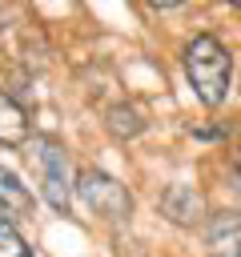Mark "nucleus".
<instances>
[{"mask_svg":"<svg viewBox=\"0 0 241 257\" xmlns=\"http://www.w3.org/2000/svg\"><path fill=\"white\" fill-rule=\"evenodd\" d=\"M181 60H185V76H189L197 100H201L205 108L225 104L229 84H233V52H229L217 36L201 32V36H193V40L185 44Z\"/></svg>","mask_w":241,"mask_h":257,"instance_id":"nucleus-1","label":"nucleus"},{"mask_svg":"<svg viewBox=\"0 0 241 257\" xmlns=\"http://www.w3.org/2000/svg\"><path fill=\"white\" fill-rule=\"evenodd\" d=\"M76 197L84 201L88 213H96V217H104V221H125V217L133 213L129 189H125L116 177L100 173V169H80V173H76Z\"/></svg>","mask_w":241,"mask_h":257,"instance_id":"nucleus-3","label":"nucleus"},{"mask_svg":"<svg viewBox=\"0 0 241 257\" xmlns=\"http://www.w3.org/2000/svg\"><path fill=\"white\" fill-rule=\"evenodd\" d=\"M205 253L209 257H241V213L221 209L205 221Z\"/></svg>","mask_w":241,"mask_h":257,"instance_id":"nucleus-4","label":"nucleus"},{"mask_svg":"<svg viewBox=\"0 0 241 257\" xmlns=\"http://www.w3.org/2000/svg\"><path fill=\"white\" fill-rule=\"evenodd\" d=\"M0 209L8 213V217H28L32 209H36V201H32V193H28V185L0 161Z\"/></svg>","mask_w":241,"mask_h":257,"instance_id":"nucleus-6","label":"nucleus"},{"mask_svg":"<svg viewBox=\"0 0 241 257\" xmlns=\"http://www.w3.org/2000/svg\"><path fill=\"white\" fill-rule=\"evenodd\" d=\"M28 165L36 173V185H40V197L48 201V209L68 217L72 193H76V173H72L68 149L56 137H32L28 141Z\"/></svg>","mask_w":241,"mask_h":257,"instance_id":"nucleus-2","label":"nucleus"},{"mask_svg":"<svg viewBox=\"0 0 241 257\" xmlns=\"http://www.w3.org/2000/svg\"><path fill=\"white\" fill-rule=\"evenodd\" d=\"M237 145H241V133H237Z\"/></svg>","mask_w":241,"mask_h":257,"instance_id":"nucleus-11","label":"nucleus"},{"mask_svg":"<svg viewBox=\"0 0 241 257\" xmlns=\"http://www.w3.org/2000/svg\"><path fill=\"white\" fill-rule=\"evenodd\" d=\"M161 209H165V217L173 225H201V221H209L205 217V197L193 185H169L161 193Z\"/></svg>","mask_w":241,"mask_h":257,"instance_id":"nucleus-5","label":"nucleus"},{"mask_svg":"<svg viewBox=\"0 0 241 257\" xmlns=\"http://www.w3.org/2000/svg\"><path fill=\"white\" fill-rule=\"evenodd\" d=\"M0 257H32V249H28V241L12 229V221H4L0 217Z\"/></svg>","mask_w":241,"mask_h":257,"instance_id":"nucleus-9","label":"nucleus"},{"mask_svg":"<svg viewBox=\"0 0 241 257\" xmlns=\"http://www.w3.org/2000/svg\"><path fill=\"white\" fill-rule=\"evenodd\" d=\"M229 177H233V189H237V197H241V153H237V161H233Z\"/></svg>","mask_w":241,"mask_h":257,"instance_id":"nucleus-10","label":"nucleus"},{"mask_svg":"<svg viewBox=\"0 0 241 257\" xmlns=\"http://www.w3.org/2000/svg\"><path fill=\"white\" fill-rule=\"evenodd\" d=\"M104 124H108V133H112L116 141H133V137L145 133V112H141L137 104L120 100V104H112V108L104 112Z\"/></svg>","mask_w":241,"mask_h":257,"instance_id":"nucleus-8","label":"nucleus"},{"mask_svg":"<svg viewBox=\"0 0 241 257\" xmlns=\"http://www.w3.org/2000/svg\"><path fill=\"white\" fill-rule=\"evenodd\" d=\"M28 141V112L0 88V145H24Z\"/></svg>","mask_w":241,"mask_h":257,"instance_id":"nucleus-7","label":"nucleus"}]
</instances>
